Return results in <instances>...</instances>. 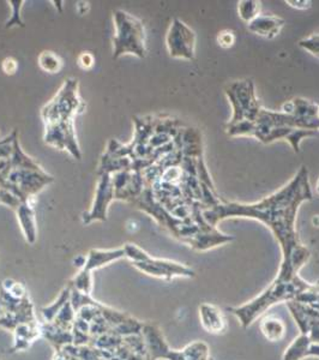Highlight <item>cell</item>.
Wrapping results in <instances>:
<instances>
[{
    "mask_svg": "<svg viewBox=\"0 0 319 360\" xmlns=\"http://www.w3.org/2000/svg\"><path fill=\"white\" fill-rule=\"evenodd\" d=\"M315 190H317V193H319V178L318 180H317V184H315Z\"/></svg>",
    "mask_w": 319,
    "mask_h": 360,
    "instance_id": "cell-30",
    "label": "cell"
},
{
    "mask_svg": "<svg viewBox=\"0 0 319 360\" xmlns=\"http://www.w3.org/2000/svg\"><path fill=\"white\" fill-rule=\"evenodd\" d=\"M78 86L77 78L64 81L54 98L42 107L41 118L45 125L72 120L86 111V103L79 95Z\"/></svg>",
    "mask_w": 319,
    "mask_h": 360,
    "instance_id": "cell-6",
    "label": "cell"
},
{
    "mask_svg": "<svg viewBox=\"0 0 319 360\" xmlns=\"http://www.w3.org/2000/svg\"><path fill=\"white\" fill-rule=\"evenodd\" d=\"M131 205L144 213L152 215L159 225L167 229L173 237L196 251H208L234 240V237L221 233L216 227L209 225L208 222L184 221L173 217L157 203L150 188H144L143 193L131 202Z\"/></svg>",
    "mask_w": 319,
    "mask_h": 360,
    "instance_id": "cell-2",
    "label": "cell"
},
{
    "mask_svg": "<svg viewBox=\"0 0 319 360\" xmlns=\"http://www.w3.org/2000/svg\"><path fill=\"white\" fill-rule=\"evenodd\" d=\"M8 4L10 5V8H11V16L8 18L5 27L6 28H13V27L23 28L25 22L22 20L21 11L25 1L23 0H10V1H8Z\"/></svg>",
    "mask_w": 319,
    "mask_h": 360,
    "instance_id": "cell-22",
    "label": "cell"
},
{
    "mask_svg": "<svg viewBox=\"0 0 319 360\" xmlns=\"http://www.w3.org/2000/svg\"><path fill=\"white\" fill-rule=\"evenodd\" d=\"M39 323L25 285L6 278L0 285V327L15 332L17 328Z\"/></svg>",
    "mask_w": 319,
    "mask_h": 360,
    "instance_id": "cell-3",
    "label": "cell"
},
{
    "mask_svg": "<svg viewBox=\"0 0 319 360\" xmlns=\"http://www.w3.org/2000/svg\"><path fill=\"white\" fill-rule=\"evenodd\" d=\"M225 93L233 108V115L228 124L256 122L263 106L258 101L254 81L242 79L226 84Z\"/></svg>",
    "mask_w": 319,
    "mask_h": 360,
    "instance_id": "cell-10",
    "label": "cell"
},
{
    "mask_svg": "<svg viewBox=\"0 0 319 360\" xmlns=\"http://www.w3.org/2000/svg\"><path fill=\"white\" fill-rule=\"evenodd\" d=\"M37 63L47 74H59L64 65L62 58L52 51H44L37 58Z\"/></svg>",
    "mask_w": 319,
    "mask_h": 360,
    "instance_id": "cell-20",
    "label": "cell"
},
{
    "mask_svg": "<svg viewBox=\"0 0 319 360\" xmlns=\"http://www.w3.org/2000/svg\"><path fill=\"white\" fill-rule=\"evenodd\" d=\"M17 137L16 130L11 132V135L0 141V160H10L13 152V141Z\"/></svg>",
    "mask_w": 319,
    "mask_h": 360,
    "instance_id": "cell-25",
    "label": "cell"
},
{
    "mask_svg": "<svg viewBox=\"0 0 319 360\" xmlns=\"http://www.w3.org/2000/svg\"><path fill=\"white\" fill-rule=\"evenodd\" d=\"M124 250L126 258L131 261L135 268L154 278L171 281L174 278H193L196 276V271L191 266L169 259L152 257L135 244H126Z\"/></svg>",
    "mask_w": 319,
    "mask_h": 360,
    "instance_id": "cell-8",
    "label": "cell"
},
{
    "mask_svg": "<svg viewBox=\"0 0 319 360\" xmlns=\"http://www.w3.org/2000/svg\"><path fill=\"white\" fill-rule=\"evenodd\" d=\"M45 143L58 150H65L74 159H82V152L78 144L74 119L58 122V123L45 125Z\"/></svg>",
    "mask_w": 319,
    "mask_h": 360,
    "instance_id": "cell-12",
    "label": "cell"
},
{
    "mask_svg": "<svg viewBox=\"0 0 319 360\" xmlns=\"http://www.w3.org/2000/svg\"><path fill=\"white\" fill-rule=\"evenodd\" d=\"M299 46L307 51L313 57L319 59V32L312 34L310 37H304L299 41Z\"/></svg>",
    "mask_w": 319,
    "mask_h": 360,
    "instance_id": "cell-23",
    "label": "cell"
},
{
    "mask_svg": "<svg viewBox=\"0 0 319 360\" xmlns=\"http://www.w3.org/2000/svg\"><path fill=\"white\" fill-rule=\"evenodd\" d=\"M285 25V20L275 15H263L259 13L250 23H247V28L258 37H266L271 40L278 37Z\"/></svg>",
    "mask_w": 319,
    "mask_h": 360,
    "instance_id": "cell-17",
    "label": "cell"
},
{
    "mask_svg": "<svg viewBox=\"0 0 319 360\" xmlns=\"http://www.w3.org/2000/svg\"><path fill=\"white\" fill-rule=\"evenodd\" d=\"M318 119H319V110H318Z\"/></svg>",
    "mask_w": 319,
    "mask_h": 360,
    "instance_id": "cell-32",
    "label": "cell"
},
{
    "mask_svg": "<svg viewBox=\"0 0 319 360\" xmlns=\"http://www.w3.org/2000/svg\"><path fill=\"white\" fill-rule=\"evenodd\" d=\"M112 181L115 186V200L130 203L141 196L145 188L142 172L135 169H124L112 174Z\"/></svg>",
    "mask_w": 319,
    "mask_h": 360,
    "instance_id": "cell-14",
    "label": "cell"
},
{
    "mask_svg": "<svg viewBox=\"0 0 319 360\" xmlns=\"http://www.w3.org/2000/svg\"><path fill=\"white\" fill-rule=\"evenodd\" d=\"M35 205H37V198L33 197L28 201L22 202L21 205H18L16 209L17 219H18L20 225H21L25 240L29 244H34L37 242V229Z\"/></svg>",
    "mask_w": 319,
    "mask_h": 360,
    "instance_id": "cell-15",
    "label": "cell"
},
{
    "mask_svg": "<svg viewBox=\"0 0 319 360\" xmlns=\"http://www.w3.org/2000/svg\"><path fill=\"white\" fill-rule=\"evenodd\" d=\"M53 360H84L76 345H66L60 351L56 352Z\"/></svg>",
    "mask_w": 319,
    "mask_h": 360,
    "instance_id": "cell-24",
    "label": "cell"
},
{
    "mask_svg": "<svg viewBox=\"0 0 319 360\" xmlns=\"http://www.w3.org/2000/svg\"><path fill=\"white\" fill-rule=\"evenodd\" d=\"M54 178L44 168H13L8 166L0 174V185L15 193L22 202L37 196L42 188L53 183Z\"/></svg>",
    "mask_w": 319,
    "mask_h": 360,
    "instance_id": "cell-9",
    "label": "cell"
},
{
    "mask_svg": "<svg viewBox=\"0 0 319 360\" xmlns=\"http://www.w3.org/2000/svg\"><path fill=\"white\" fill-rule=\"evenodd\" d=\"M261 332L268 341L271 342H278L286 335V324L282 319L273 316H268L266 319L261 321Z\"/></svg>",
    "mask_w": 319,
    "mask_h": 360,
    "instance_id": "cell-19",
    "label": "cell"
},
{
    "mask_svg": "<svg viewBox=\"0 0 319 360\" xmlns=\"http://www.w3.org/2000/svg\"><path fill=\"white\" fill-rule=\"evenodd\" d=\"M77 64L84 71H89L95 65L94 54L91 52H82L77 58Z\"/></svg>",
    "mask_w": 319,
    "mask_h": 360,
    "instance_id": "cell-27",
    "label": "cell"
},
{
    "mask_svg": "<svg viewBox=\"0 0 319 360\" xmlns=\"http://www.w3.org/2000/svg\"><path fill=\"white\" fill-rule=\"evenodd\" d=\"M200 319L202 327L204 328L209 334L220 335L227 329V322L223 312L220 307L214 304L202 303L200 305Z\"/></svg>",
    "mask_w": 319,
    "mask_h": 360,
    "instance_id": "cell-16",
    "label": "cell"
},
{
    "mask_svg": "<svg viewBox=\"0 0 319 360\" xmlns=\"http://www.w3.org/2000/svg\"><path fill=\"white\" fill-rule=\"evenodd\" d=\"M115 34L113 37V59L125 54L137 58L147 57V34L143 22L124 10L113 13Z\"/></svg>",
    "mask_w": 319,
    "mask_h": 360,
    "instance_id": "cell-4",
    "label": "cell"
},
{
    "mask_svg": "<svg viewBox=\"0 0 319 360\" xmlns=\"http://www.w3.org/2000/svg\"><path fill=\"white\" fill-rule=\"evenodd\" d=\"M287 4L289 5L291 8H298V10H307L312 6V1L308 0H286Z\"/></svg>",
    "mask_w": 319,
    "mask_h": 360,
    "instance_id": "cell-29",
    "label": "cell"
},
{
    "mask_svg": "<svg viewBox=\"0 0 319 360\" xmlns=\"http://www.w3.org/2000/svg\"><path fill=\"white\" fill-rule=\"evenodd\" d=\"M122 258H126L124 248L113 250L93 249L86 256V264L82 269L93 273V270L100 269L103 266L119 261Z\"/></svg>",
    "mask_w": 319,
    "mask_h": 360,
    "instance_id": "cell-18",
    "label": "cell"
},
{
    "mask_svg": "<svg viewBox=\"0 0 319 360\" xmlns=\"http://www.w3.org/2000/svg\"><path fill=\"white\" fill-rule=\"evenodd\" d=\"M142 334L148 353L154 360H209L208 345L202 341L191 342L183 349H172L160 328L154 323H144Z\"/></svg>",
    "mask_w": 319,
    "mask_h": 360,
    "instance_id": "cell-7",
    "label": "cell"
},
{
    "mask_svg": "<svg viewBox=\"0 0 319 360\" xmlns=\"http://www.w3.org/2000/svg\"><path fill=\"white\" fill-rule=\"evenodd\" d=\"M1 69L5 75H15L18 70V62L13 57L5 58L1 63Z\"/></svg>",
    "mask_w": 319,
    "mask_h": 360,
    "instance_id": "cell-28",
    "label": "cell"
},
{
    "mask_svg": "<svg viewBox=\"0 0 319 360\" xmlns=\"http://www.w3.org/2000/svg\"><path fill=\"white\" fill-rule=\"evenodd\" d=\"M216 41L222 49H230L235 44V33L233 30H222L217 34Z\"/></svg>",
    "mask_w": 319,
    "mask_h": 360,
    "instance_id": "cell-26",
    "label": "cell"
},
{
    "mask_svg": "<svg viewBox=\"0 0 319 360\" xmlns=\"http://www.w3.org/2000/svg\"><path fill=\"white\" fill-rule=\"evenodd\" d=\"M147 360H154V359H152V356H149V358H148Z\"/></svg>",
    "mask_w": 319,
    "mask_h": 360,
    "instance_id": "cell-31",
    "label": "cell"
},
{
    "mask_svg": "<svg viewBox=\"0 0 319 360\" xmlns=\"http://www.w3.org/2000/svg\"><path fill=\"white\" fill-rule=\"evenodd\" d=\"M312 191L308 169L299 168L294 178L276 193L256 203H237L220 200L203 212L205 221L216 227L229 217L254 219L268 226L282 249V268L300 271L311 257V251L299 240L295 229L297 214L304 202L311 201Z\"/></svg>",
    "mask_w": 319,
    "mask_h": 360,
    "instance_id": "cell-1",
    "label": "cell"
},
{
    "mask_svg": "<svg viewBox=\"0 0 319 360\" xmlns=\"http://www.w3.org/2000/svg\"><path fill=\"white\" fill-rule=\"evenodd\" d=\"M168 53L176 59L193 60L196 49V34L179 18H174L166 37Z\"/></svg>",
    "mask_w": 319,
    "mask_h": 360,
    "instance_id": "cell-11",
    "label": "cell"
},
{
    "mask_svg": "<svg viewBox=\"0 0 319 360\" xmlns=\"http://www.w3.org/2000/svg\"><path fill=\"white\" fill-rule=\"evenodd\" d=\"M237 13L242 21L250 23L261 13V3L257 0H240L237 3Z\"/></svg>",
    "mask_w": 319,
    "mask_h": 360,
    "instance_id": "cell-21",
    "label": "cell"
},
{
    "mask_svg": "<svg viewBox=\"0 0 319 360\" xmlns=\"http://www.w3.org/2000/svg\"><path fill=\"white\" fill-rule=\"evenodd\" d=\"M225 131L227 135L232 137L237 136H250L257 139L259 142L264 144L273 143L276 141H286L291 144L295 153L300 152L299 144L306 137L315 136L317 131L312 130H303V129H293L287 127H271L266 124L250 123L242 122L237 124H226Z\"/></svg>",
    "mask_w": 319,
    "mask_h": 360,
    "instance_id": "cell-5",
    "label": "cell"
},
{
    "mask_svg": "<svg viewBox=\"0 0 319 360\" xmlns=\"http://www.w3.org/2000/svg\"><path fill=\"white\" fill-rule=\"evenodd\" d=\"M115 201V186L112 174L103 173L98 178L94 202L89 212L83 215V224L89 225L94 221H107V213L112 202Z\"/></svg>",
    "mask_w": 319,
    "mask_h": 360,
    "instance_id": "cell-13",
    "label": "cell"
}]
</instances>
